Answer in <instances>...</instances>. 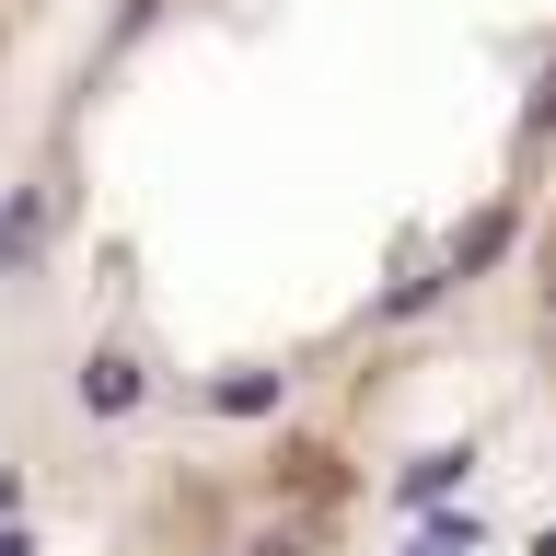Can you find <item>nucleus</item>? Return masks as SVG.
<instances>
[{
	"instance_id": "f257e3e1",
	"label": "nucleus",
	"mask_w": 556,
	"mask_h": 556,
	"mask_svg": "<svg viewBox=\"0 0 556 556\" xmlns=\"http://www.w3.org/2000/svg\"><path fill=\"white\" fill-rule=\"evenodd\" d=\"M533 313H545V348H556V151H545V186H533Z\"/></svg>"
}]
</instances>
